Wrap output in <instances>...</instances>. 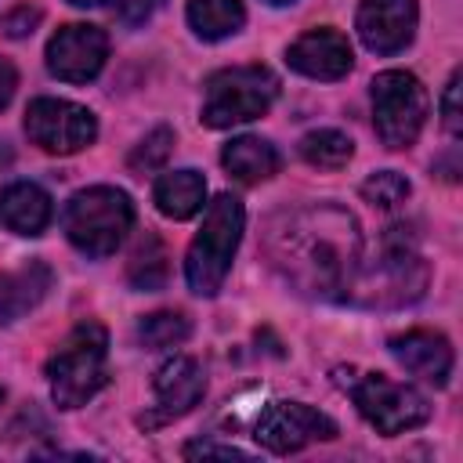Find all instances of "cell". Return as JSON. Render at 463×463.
I'll return each mask as SVG.
<instances>
[{
  "instance_id": "cell-15",
  "label": "cell",
  "mask_w": 463,
  "mask_h": 463,
  "mask_svg": "<svg viewBox=\"0 0 463 463\" xmlns=\"http://www.w3.org/2000/svg\"><path fill=\"white\" fill-rule=\"evenodd\" d=\"M391 354L398 358V365L434 387H445L449 376H452V365H456V354H452V344L441 336V333H430V329H409L402 336H391Z\"/></svg>"
},
{
  "instance_id": "cell-11",
  "label": "cell",
  "mask_w": 463,
  "mask_h": 463,
  "mask_svg": "<svg viewBox=\"0 0 463 463\" xmlns=\"http://www.w3.org/2000/svg\"><path fill=\"white\" fill-rule=\"evenodd\" d=\"M109 58V36L98 25H61L47 43V69L65 83H90Z\"/></svg>"
},
{
  "instance_id": "cell-16",
  "label": "cell",
  "mask_w": 463,
  "mask_h": 463,
  "mask_svg": "<svg viewBox=\"0 0 463 463\" xmlns=\"http://www.w3.org/2000/svg\"><path fill=\"white\" fill-rule=\"evenodd\" d=\"M51 195L33 181H14L0 192V221L14 235H40L51 224Z\"/></svg>"
},
{
  "instance_id": "cell-23",
  "label": "cell",
  "mask_w": 463,
  "mask_h": 463,
  "mask_svg": "<svg viewBox=\"0 0 463 463\" xmlns=\"http://www.w3.org/2000/svg\"><path fill=\"white\" fill-rule=\"evenodd\" d=\"M127 279H130V286H137V289H159V286L166 282V253H163V246H159L156 235H148V239L134 250L130 268H127Z\"/></svg>"
},
{
  "instance_id": "cell-31",
  "label": "cell",
  "mask_w": 463,
  "mask_h": 463,
  "mask_svg": "<svg viewBox=\"0 0 463 463\" xmlns=\"http://www.w3.org/2000/svg\"><path fill=\"white\" fill-rule=\"evenodd\" d=\"M7 163H11V148L0 141V166H7Z\"/></svg>"
},
{
  "instance_id": "cell-22",
  "label": "cell",
  "mask_w": 463,
  "mask_h": 463,
  "mask_svg": "<svg viewBox=\"0 0 463 463\" xmlns=\"http://www.w3.org/2000/svg\"><path fill=\"white\" fill-rule=\"evenodd\" d=\"M188 333H192V326H188V318L181 311H156V315H145L137 322V340L148 351H163V347L184 344Z\"/></svg>"
},
{
  "instance_id": "cell-7",
  "label": "cell",
  "mask_w": 463,
  "mask_h": 463,
  "mask_svg": "<svg viewBox=\"0 0 463 463\" xmlns=\"http://www.w3.org/2000/svg\"><path fill=\"white\" fill-rule=\"evenodd\" d=\"M351 402L358 405V412L387 438L405 434L412 427H423L430 420V405L427 398L398 380H387L383 373H358L351 376V383H344Z\"/></svg>"
},
{
  "instance_id": "cell-26",
  "label": "cell",
  "mask_w": 463,
  "mask_h": 463,
  "mask_svg": "<svg viewBox=\"0 0 463 463\" xmlns=\"http://www.w3.org/2000/svg\"><path fill=\"white\" fill-rule=\"evenodd\" d=\"M441 123L449 134H459L463 130V116H459V72H452V80L445 83V94H441Z\"/></svg>"
},
{
  "instance_id": "cell-8",
  "label": "cell",
  "mask_w": 463,
  "mask_h": 463,
  "mask_svg": "<svg viewBox=\"0 0 463 463\" xmlns=\"http://www.w3.org/2000/svg\"><path fill=\"white\" fill-rule=\"evenodd\" d=\"M25 134L51 156H72L98 137V119L90 109L65 98H36L25 109Z\"/></svg>"
},
{
  "instance_id": "cell-18",
  "label": "cell",
  "mask_w": 463,
  "mask_h": 463,
  "mask_svg": "<svg viewBox=\"0 0 463 463\" xmlns=\"http://www.w3.org/2000/svg\"><path fill=\"white\" fill-rule=\"evenodd\" d=\"M47 289H51V268L40 260L18 271H4L0 275V322H14L25 311H33Z\"/></svg>"
},
{
  "instance_id": "cell-21",
  "label": "cell",
  "mask_w": 463,
  "mask_h": 463,
  "mask_svg": "<svg viewBox=\"0 0 463 463\" xmlns=\"http://www.w3.org/2000/svg\"><path fill=\"white\" fill-rule=\"evenodd\" d=\"M351 152H354L351 137L340 134V130H329V127L326 130H311V134L300 137V156L318 170H340L351 159Z\"/></svg>"
},
{
  "instance_id": "cell-28",
  "label": "cell",
  "mask_w": 463,
  "mask_h": 463,
  "mask_svg": "<svg viewBox=\"0 0 463 463\" xmlns=\"http://www.w3.org/2000/svg\"><path fill=\"white\" fill-rule=\"evenodd\" d=\"M14 87H18V72H14V65H11L7 58H0V109L11 105Z\"/></svg>"
},
{
  "instance_id": "cell-10",
  "label": "cell",
  "mask_w": 463,
  "mask_h": 463,
  "mask_svg": "<svg viewBox=\"0 0 463 463\" xmlns=\"http://www.w3.org/2000/svg\"><path fill=\"white\" fill-rule=\"evenodd\" d=\"M253 438H257V445H264L271 452H300L311 441L336 438V423L304 402H271L257 416Z\"/></svg>"
},
{
  "instance_id": "cell-13",
  "label": "cell",
  "mask_w": 463,
  "mask_h": 463,
  "mask_svg": "<svg viewBox=\"0 0 463 463\" xmlns=\"http://www.w3.org/2000/svg\"><path fill=\"white\" fill-rule=\"evenodd\" d=\"M416 0H362L354 29L373 54H398L416 33Z\"/></svg>"
},
{
  "instance_id": "cell-32",
  "label": "cell",
  "mask_w": 463,
  "mask_h": 463,
  "mask_svg": "<svg viewBox=\"0 0 463 463\" xmlns=\"http://www.w3.org/2000/svg\"><path fill=\"white\" fill-rule=\"evenodd\" d=\"M268 4H275V7H282V4H293V0H268Z\"/></svg>"
},
{
  "instance_id": "cell-14",
  "label": "cell",
  "mask_w": 463,
  "mask_h": 463,
  "mask_svg": "<svg viewBox=\"0 0 463 463\" xmlns=\"http://www.w3.org/2000/svg\"><path fill=\"white\" fill-rule=\"evenodd\" d=\"M286 61L289 69H297L300 76H311V80H340L351 72L354 65V54H351V43L340 29H307L304 36H297L286 51Z\"/></svg>"
},
{
  "instance_id": "cell-6",
  "label": "cell",
  "mask_w": 463,
  "mask_h": 463,
  "mask_svg": "<svg viewBox=\"0 0 463 463\" xmlns=\"http://www.w3.org/2000/svg\"><path fill=\"white\" fill-rule=\"evenodd\" d=\"M427 90L405 69H387L373 80V123L387 148H409L427 123Z\"/></svg>"
},
{
  "instance_id": "cell-33",
  "label": "cell",
  "mask_w": 463,
  "mask_h": 463,
  "mask_svg": "<svg viewBox=\"0 0 463 463\" xmlns=\"http://www.w3.org/2000/svg\"><path fill=\"white\" fill-rule=\"evenodd\" d=\"M0 402H4V387H0Z\"/></svg>"
},
{
  "instance_id": "cell-24",
  "label": "cell",
  "mask_w": 463,
  "mask_h": 463,
  "mask_svg": "<svg viewBox=\"0 0 463 463\" xmlns=\"http://www.w3.org/2000/svg\"><path fill=\"white\" fill-rule=\"evenodd\" d=\"M409 181L398 174V170H380V174H369L365 181H362V199L365 203H373V206H380V210H394V206H402L405 199H409Z\"/></svg>"
},
{
  "instance_id": "cell-4",
  "label": "cell",
  "mask_w": 463,
  "mask_h": 463,
  "mask_svg": "<svg viewBox=\"0 0 463 463\" xmlns=\"http://www.w3.org/2000/svg\"><path fill=\"white\" fill-rule=\"evenodd\" d=\"M134 224V203L123 188L94 184L76 192L61 210V228L69 242L87 257H109Z\"/></svg>"
},
{
  "instance_id": "cell-9",
  "label": "cell",
  "mask_w": 463,
  "mask_h": 463,
  "mask_svg": "<svg viewBox=\"0 0 463 463\" xmlns=\"http://www.w3.org/2000/svg\"><path fill=\"white\" fill-rule=\"evenodd\" d=\"M354 289H365V300L369 304H380V307L412 304L427 289V264L420 260V253L405 239H387L376 268Z\"/></svg>"
},
{
  "instance_id": "cell-12",
  "label": "cell",
  "mask_w": 463,
  "mask_h": 463,
  "mask_svg": "<svg viewBox=\"0 0 463 463\" xmlns=\"http://www.w3.org/2000/svg\"><path fill=\"white\" fill-rule=\"evenodd\" d=\"M203 391H206V376L195 358H188V354L166 358L156 369V380H152L156 405L148 416H141V427H159V423H170V420L192 412L199 405Z\"/></svg>"
},
{
  "instance_id": "cell-17",
  "label": "cell",
  "mask_w": 463,
  "mask_h": 463,
  "mask_svg": "<svg viewBox=\"0 0 463 463\" xmlns=\"http://www.w3.org/2000/svg\"><path fill=\"white\" fill-rule=\"evenodd\" d=\"M221 163H224V170H228L235 181H242V184H260V181H268V177L279 174V163H282V159H279V152H275L271 141L246 134V137H232V141L224 145Z\"/></svg>"
},
{
  "instance_id": "cell-2",
  "label": "cell",
  "mask_w": 463,
  "mask_h": 463,
  "mask_svg": "<svg viewBox=\"0 0 463 463\" xmlns=\"http://www.w3.org/2000/svg\"><path fill=\"white\" fill-rule=\"evenodd\" d=\"M51 398L58 409L87 405L109 380V333L98 322H80L47 358Z\"/></svg>"
},
{
  "instance_id": "cell-3",
  "label": "cell",
  "mask_w": 463,
  "mask_h": 463,
  "mask_svg": "<svg viewBox=\"0 0 463 463\" xmlns=\"http://www.w3.org/2000/svg\"><path fill=\"white\" fill-rule=\"evenodd\" d=\"M242 224H246V210L235 195L224 192L206 206L203 228L195 232L188 257H184V279H188L192 293L213 297L224 286V275H228L239 239H242Z\"/></svg>"
},
{
  "instance_id": "cell-19",
  "label": "cell",
  "mask_w": 463,
  "mask_h": 463,
  "mask_svg": "<svg viewBox=\"0 0 463 463\" xmlns=\"http://www.w3.org/2000/svg\"><path fill=\"white\" fill-rule=\"evenodd\" d=\"M156 210L170 221H188L192 213L203 210V199H206V181L199 170H170L156 181Z\"/></svg>"
},
{
  "instance_id": "cell-5",
  "label": "cell",
  "mask_w": 463,
  "mask_h": 463,
  "mask_svg": "<svg viewBox=\"0 0 463 463\" xmlns=\"http://www.w3.org/2000/svg\"><path fill=\"white\" fill-rule=\"evenodd\" d=\"M279 94V80L264 65H235L221 69L206 80V101H203V123L213 130L250 123L271 109Z\"/></svg>"
},
{
  "instance_id": "cell-29",
  "label": "cell",
  "mask_w": 463,
  "mask_h": 463,
  "mask_svg": "<svg viewBox=\"0 0 463 463\" xmlns=\"http://www.w3.org/2000/svg\"><path fill=\"white\" fill-rule=\"evenodd\" d=\"M184 456H224V459H246V452H239V449H217V445H188L184 449Z\"/></svg>"
},
{
  "instance_id": "cell-30",
  "label": "cell",
  "mask_w": 463,
  "mask_h": 463,
  "mask_svg": "<svg viewBox=\"0 0 463 463\" xmlns=\"http://www.w3.org/2000/svg\"><path fill=\"white\" fill-rule=\"evenodd\" d=\"M69 4H76V7H105L112 0H69Z\"/></svg>"
},
{
  "instance_id": "cell-27",
  "label": "cell",
  "mask_w": 463,
  "mask_h": 463,
  "mask_svg": "<svg viewBox=\"0 0 463 463\" xmlns=\"http://www.w3.org/2000/svg\"><path fill=\"white\" fill-rule=\"evenodd\" d=\"M43 18V11L40 7H29V4H22V7H14L11 14H4V22H0V29L7 33V36H25V33H33L36 29V22Z\"/></svg>"
},
{
  "instance_id": "cell-1",
  "label": "cell",
  "mask_w": 463,
  "mask_h": 463,
  "mask_svg": "<svg viewBox=\"0 0 463 463\" xmlns=\"http://www.w3.org/2000/svg\"><path fill=\"white\" fill-rule=\"evenodd\" d=\"M264 250L275 271L304 297L347 300L362 271L358 221L333 203L304 206L271 221Z\"/></svg>"
},
{
  "instance_id": "cell-20",
  "label": "cell",
  "mask_w": 463,
  "mask_h": 463,
  "mask_svg": "<svg viewBox=\"0 0 463 463\" xmlns=\"http://www.w3.org/2000/svg\"><path fill=\"white\" fill-rule=\"evenodd\" d=\"M246 22L242 0H188V25L203 40L235 36Z\"/></svg>"
},
{
  "instance_id": "cell-25",
  "label": "cell",
  "mask_w": 463,
  "mask_h": 463,
  "mask_svg": "<svg viewBox=\"0 0 463 463\" xmlns=\"http://www.w3.org/2000/svg\"><path fill=\"white\" fill-rule=\"evenodd\" d=\"M170 148H174V130H170V127H156V130L145 134V141L130 152V170H134V174H152V170H159V166L166 163Z\"/></svg>"
}]
</instances>
